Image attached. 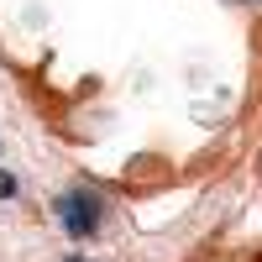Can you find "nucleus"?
<instances>
[{"mask_svg":"<svg viewBox=\"0 0 262 262\" xmlns=\"http://www.w3.org/2000/svg\"><path fill=\"white\" fill-rule=\"evenodd\" d=\"M58 221H63V231H69L74 242H84V236H95V226H100V200L90 189H69L58 200Z\"/></svg>","mask_w":262,"mask_h":262,"instance_id":"obj_1","label":"nucleus"},{"mask_svg":"<svg viewBox=\"0 0 262 262\" xmlns=\"http://www.w3.org/2000/svg\"><path fill=\"white\" fill-rule=\"evenodd\" d=\"M11 194H16V179H11V173H0V200H11Z\"/></svg>","mask_w":262,"mask_h":262,"instance_id":"obj_2","label":"nucleus"},{"mask_svg":"<svg viewBox=\"0 0 262 262\" xmlns=\"http://www.w3.org/2000/svg\"><path fill=\"white\" fill-rule=\"evenodd\" d=\"M74 262H84V257H74Z\"/></svg>","mask_w":262,"mask_h":262,"instance_id":"obj_3","label":"nucleus"}]
</instances>
